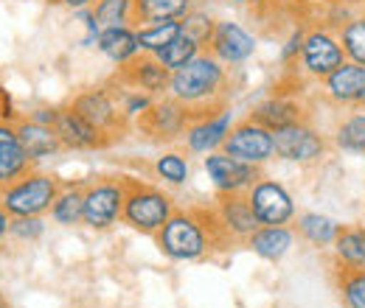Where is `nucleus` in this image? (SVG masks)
Segmentation results:
<instances>
[{"label":"nucleus","instance_id":"f257e3e1","mask_svg":"<svg viewBox=\"0 0 365 308\" xmlns=\"http://www.w3.org/2000/svg\"><path fill=\"white\" fill-rule=\"evenodd\" d=\"M158 250L172 261H202L217 247H225L228 238L220 230L214 208H182L155 235Z\"/></svg>","mask_w":365,"mask_h":308},{"label":"nucleus","instance_id":"f03ea898","mask_svg":"<svg viewBox=\"0 0 365 308\" xmlns=\"http://www.w3.org/2000/svg\"><path fill=\"white\" fill-rule=\"evenodd\" d=\"M169 95L182 101L194 115L211 112L228 104V65L202 51L185 68L172 73Z\"/></svg>","mask_w":365,"mask_h":308},{"label":"nucleus","instance_id":"7ed1b4c3","mask_svg":"<svg viewBox=\"0 0 365 308\" xmlns=\"http://www.w3.org/2000/svg\"><path fill=\"white\" fill-rule=\"evenodd\" d=\"M62 191V179L48 171H29L17 182L0 188V205L3 211L17 219V216H46L51 213L53 199Z\"/></svg>","mask_w":365,"mask_h":308},{"label":"nucleus","instance_id":"20e7f679","mask_svg":"<svg viewBox=\"0 0 365 308\" xmlns=\"http://www.w3.org/2000/svg\"><path fill=\"white\" fill-rule=\"evenodd\" d=\"M175 211H178L175 199L163 188H155V185L138 182V179H127V199H124L121 221L130 224L135 233L158 235L160 227L169 221Z\"/></svg>","mask_w":365,"mask_h":308},{"label":"nucleus","instance_id":"39448f33","mask_svg":"<svg viewBox=\"0 0 365 308\" xmlns=\"http://www.w3.org/2000/svg\"><path fill=\"white\" fill-rule=\"evenodd\" d=\"M127 179L124 176H98L85 185V224L91 230H110L124 216Z\"/></svg>","mask_w":365,"mask_h":308},{"label":"nucleus","instance_id":"423d86ee","mask_svg":"<svg viewBox=\"0 0 365 308\" xmlns=\"http://www.w3.org/2000/svg\"><path fill=\"white\" fill-rule=\"evenodd\" d=\"M85 121H91L96 129H101L104 134H110L113 140H121V134L127 132V115L121 110L118 92L110 87H88L79 95H73L68 101Z\"/></svg>","mask_w":365,"mask_h":308},{"label":"nucleus","instance_id":"0eeeda50","mask_svg":"<svg viewBox=\"0 0 365 308\" xmlns=\"http://www.w3.org/2000/svg\"><path fill=\"white\" fill-rule=\"evenodd\" d=\"M191 121H194V112H191L182 101L172 98V95H160V98H155V104L138 118V129L146 134L149 140L169 143V140L182 137Z\"/></svg>","mask_w":365,"mask_h":308},{"label":"nucleus","instance_id":"6e6552de","mask_svg":"<svg viewBox=\"0 0 365 308\" xmlns=\"http://www.w3.org/2000/svg\"><path fill=\"white\" fill-rule=\"evenodd\" d=\"M222 152L230 154V157H236V160H242V163L264 166V163H270L275 157L273 132L247 115L245 121L230 127L228 137L222 143Z\"/></svg>","mask_w":365,"mask_h":308},{"label":"nucleus","instance_id":"1a4fd4ad","mask_svg":"<svg viewBox=\"0 0 365 308\" xmlns=\"http://www.w3.org/2000/svg\"><path fill=\"white\" fill-rule=\"evenodd\" d=\"M273 146H275V157L284 160V163H298V166H309V163H318L326 157V137L309 127L307 121L301 124H292V127H284V129H275L273 132Z\"/></svg>","mask_w":365,"mask_h":308},{"label":"nucleus","instance_id":"9d476101","mask_svg":"<svg viewBox=\"0 0 365 308\" xmlns=\"http://www.w3.org/2000/svg\"><path fill=\"white\" fill-rule=\"evenodd\" d=\"M202 169H205V174H208L217 193H247L264 176L262 174V166L242 163V160L225 154L222 149L205 154L202 157Z\"/></svg>","mask_w":365,"mask_h":308},{"label":"nucleus","instance_id":"9b49d317","mask_svg":"<svg viewBox=\"0 0 365 308\" xmlns=\"http://www.w3.org/2000/svg\"><path fill=\"white\" fill-rule=\"evenodd\" d=\"M230 127H233V112L230 107H217L211 112H202V115H194V121L188 124V129L182 134L185 140V149L191 154H211V152H220L225 137H228Z\"/></svg>","mask_w":365,"mask_h":308},{"label":"nucleus","instance_id":"f8f14e48","mask_svg":"<svg viewBox=\"0 0 365 308\" xmlns=\"http://www.w3.org/2000/svg\"><path fill=\"white\" fill-rule=\"evenodd\" d=\"M247 199H250L253 213H256V219L262 221V224H289L298 216L292 193L281 182L267 179V176H262L247 191Z\"/></svg>","mask_w":365,"mask_h":308},{"label":"nucleus","instance_id":"ddd939ff","mask_svg":"<svg viewBox=\"0 0 365 308\" xmlns=\"http://www.w3.org/2000/svg\"><path fill=\"white\" fill-rule=\"evenodd\" d=\"M115 82L121 87H133L140 92H149L155 98L169 95V85H172V70L163 68V62L152 53H138L135 59H130L127 65L118 68Z\"/></svg>","mask_w":365,"mask_h":308},{"label":"nucleus","instance_id":"4468645a","mask_svg":"<svg viewBox=\"0 0 365 308\" xmlns=\"http://www.w3.org/2000/svg\"><path fill=\"white\" fill-rule=\"evenodd\" d=\"M53 129L59 134L62 146L65 149H73V152H98V149H107V146L115 143L110 134H104L101 129H96L91 121H85L71 104H65V107L56 110Z\"/></svg>","mask_w":365,"mask_h":308},{"label":"nucleus","instance_id":"2eb2a0df","mask_svg":"<svg viewBox=\"0 0 365 308\" xmlns=\"http://www.w3.org/2000/svg\"><path fill=\"white\" fill-rule=\"evenodd\" d=\"M214 216L220 221V230L225 233L230 241H245L262 227V221L256 219L253 205L247 199V193H220L217 205H214Z\"/></svg>","mask_w":365,"mask_h":308},{"label":"nucleus","instance_id":"dca6fc26","mask_svg":"<svg viewBox=\"0 0 365 308\" xmlns=\"http://www.w3.org/2000/svg\"><path fill=\"white\" fill-rule=\"evenodd\" d=\"M301 62L304 70L315 79H326L329 73H334L343 62H346V51L340 45V37L329 34V31H309L304 37V48H301Z\"/></svg>","mask_w":365,"mask_h":308},{"label":"nucleus","instance_id":"f3484780","mask_svg":"<svg viewBox=\"0 0 365 308\" xmlns=\"http://www.w3.org/2000/svg\"><path fill=\"white\" fill-rule=\"evenodd\" d=\"M208 53L217 56L222 65H242L256 53V37L245 31L239 23L230 20H217L214 37L208 43Z\"/></svg>","mask_w":365,"mask_h":308},{"label":"nucleus","instance_id":"a211bd4d","mask_svg":"<svg viewBox=\"0 0 365 308\" xmlns=\"http://www.w3.org/2000/svg\"><path fill=\"white\" fill-rule=\"evenodd\" d=\"M14 129H17V137H20L23 149L29 152V157H31L34 163H40V160H46V157H53V154H59V152L65 149L53 127L40 124V121H34V118H29V115H20V118L14 121Z\"/></svg>","mask_w":365,"mask_h":308},{"label":"nucleus","instance_id":"6ab92c4d","mask_svg":"<svg viewBox=\"0 0 365 308\" xmlns=\"http://www.w3.org/2000/svg\"><path fill=\"white\" fill-rule=\"evenodd\" d=\"M250 118L259 121L262 127H267L270 132H275V129L307 121V107L298 98H289V95H270L259 107H253Z\"/></svg>","mask_w":365,"mask_h":308},{"label":"nucleus","instance_id":"aec40b11","mask_svg":"<svg viewBox=\"0 0 365 308\" xmlns=\"http://www.w3.org/2000/svg\"><path fill=\"white\" fill-rule=\"evenodd\" d=\"M323 90L337 104H360L365 98V65L343 62L334 73L323 79Z\"/></svg>","mask_w":365,"mask_h":308},{"label":"nucleus","instance_id":"412c9836","mask_svg":"<svg viewBox=\"0 0 365 308\" xmlns=\"http://www.w3.org/2000/svg\"><path fill=\"white\" fill-rule=\"evenodd\" d=\"M292 244H295V230L287 224H262L247 238V250L270 264H278L292 250Z\"/></svg>","mask_w":365,"mask_h":308},{"label":"nucleus","instance_id":"4be33fe9","mask_svg":"<svg viewBox=\"0 0 365 308\" xmlns=\"http://www.w3.org/2000/svg\"><path fill=\"white\" fill-rule=\"evenodd\" d=\"M96 48H98L110 62H115L118 68L127 65L130 59H135L138 53H140V43H138L135 26L101 28L98 37H96Z\"/></svg>","mask_w":365,"mask_h":308},{"label":"nucleus","instance_id":"5701e85b","mask_svg":"<svg viewBox=\"0 0 365 308\" xmlns=\"http://www.w3.org/2000/svg\"><path fill=\"white\" fill-rule=\"evenodd\" d=\"M51 219L62 227L85 224V185H62L51 205Z\"/></svg>","mask_w":365,"mask_h":308},{"label":"nucleus","instance_id":"b1692460","mask_svg":"<svg viewBox=\"0 0 365 308\" xmlns=\"http://www.w3.org/2000/svg\"><path fill=\"white\" fill-rule=\"evenodd\" d=\"M295 227H298V235L304 241H309L312 247H331L334 238L343 230V224H337V221L323 216V213H301Z\"/></svg>","mask_w":365,"mask_h":308},{"label":"nucleus","instance_id":"393cba45","mask_svg":"<svg viewBox=\"0 0 365 308\" xmlns=\"http://www.w3.org/2000/svg\"><path fill=\"white\" fill-rule=\"evenodd\" d=\"M331 247L340 266L365 269V227H343Z\"/></svg>","mask_w":365,"mask_h":308},{"label":"nucleus","instance_id":"a878e982","mask_svg":"<svg viewBox=\"0 0 365 308\" xmlns=\"http://www.w3.org/2000/svg\"><path fill=\"white\" fill-rule=\"evenodd\" d=\"M138 31V43H140V53H158L163 51L172 40H178L182 34V23L180 20H160V23H143L135 26Z\"/></svg>","mask_w":365,"mask_h":308},{"label":"nucleus","instance_id":"bb28decb","mask_svg":"<svg viewBox=\"0 0 365 308\" xmlns=\"http://www.w3.org/2000/svg\"><path fill=\"white\" fill-rule=\"evenodd\" d=\"M191 11V0H135V26L182 20Z\"/></svg>","mask_w":365,"mask_h":308},{"label":"nucleus","instance_id":"cd10ccee","mask_svg":"<svg viewBox=\"0 0 365 308\" xmlns=\"http://www.w3.org/2000/svg\"><path fill=\"white\" fill-rule=\"evenodd\" d=\"M91 14L98 28L135 26V0H93Z\"/></svg>","mask_w":365,"mask_h":308},{"label":"nucleus","instance_id":"c85d7f7f","mask_svg":"<svg viewBox=\"0 0 365 308\" xmlns=\"http://www.w3.org/2000/svg\"><path fill=\"white\" fill-rule=\"evenodd\" d=\"M334 283H337V292H340L346 306L365 308V269H351V266L337 264Z\"/></svg>","mask_w":365,"mask_h":308},{"label":"nucleus","instance_id":"c756f323","mask_svg":"<svg viewBox=\"0 0 365 308\" xmlns=\"http://www.w3.org/2000/svg\"><path fill=\"white\" fill-rule=\"evenodd\" d=\"M200 53H202V48H200V45L194 43V40H191V37H188V34L182 31L178 40H172V43L166 45L163 51H158L155 56H158V59L163 62V68H169V70L175 73V70L185 68V65H188L191 59H197Z\"/></svg>","mask_w":365,"mask_h":308},{"label":"nucleus","instance_id":"7c9ffc66","mask_svg":"<svg viewBox=\"0 0 365 308\" xmlns=\"http://www.w3.org/2000/svg\"><path fill=\"white\" fill-rule=\"evenodd\" d=\"M334 143H337V149H343V152L363 154L365 152V110L354 112V115H349V118L337 127Z\"/></svg>","mask_w":365,"mask_h":308},{"label":"nucleus","instance_id":"2f4dec72","mask_svg":"<svg viewBox=\"0 0 365 308\" xmlns=\"http://www.w3.org/2000/svg\"><path fill=\"white\" fill-rule=\"evenodd\" d=\"M34 166L37 163L29 157V152L23 149V143L14 146V149H9L6 154H0V188L17 182L20 176H26L29 171H34Z\"/></svg>","mask_w":365,"mask_h":308},{"label":"nucleus","instance_id":"473e14b6","mask_svg":"<svg viewBox=\"0 0 365 308\" xmlns=\"http://www.w3.org/2000/svg\"><path fill=\"white\" fill-rule=\"evenodd\" d=\"M155 174L158 179L169 182V185H185L188 176H191V166H188V157L180 152H163L158 160H155Z\"/></svg>","mask_w":365,"mask_h":308},{"label":"nucleus","instance_id":"72a5a7b5","mask_svg":"<svg viewBox=\"0 0 365 308\" xmlns=\"http://www.w3.org/2000/svg\"><path fill=\"white\" fill-rule=\"evenodd\" d=\"M340 45L349 62L365 65V17H354L340 28Z\"/></svg>","mask_w":365,"mask_h":308},{"label":"nucleus","instance_id":"f704fd0d","mask_svg":"<svg viewBox=\"0 0 365 308\" xmlns=\"http://www.w3.org/2000/svg\"><path fill=\"white\" fill-rule=\"evenodd\" d=\"M180 23H182V31L200 45L202 51H208V43H211L214 28H217V20H214L211 14H205V11H194V9H191Z\"/></svg>","mask_w":365,"mask_h":308},{"label":"nucleus","instance_id":"c9c22d12","mask_svg":"<svg viewBox=\"0 0 365 308\" xmlns=\"http://www.w3.org/2000/svg\"><path fill=\"white\" fill-rule=\"evenodd\" d=\"M118 92V101H121V110H124V115H127V121H133V118H140L152 104H155V95H149V92H140V90H133V87H124V90H115Z\"/></svg>","mask_w":365,"mask_h":308},{"label":"nucleus","instance_id":"e433bc0d","mask_svg":"<svg viewBox=\"0 0 365 308\" xmlns=\"http://www.w3.org/2000/svg\"><path fill=\"white\" fill-rule=\"evenodd\" d=\"M46 233V224L43 216H17V219L9 221V235L17 238V241H37L40 235Z\"/></svg>","mask_w":365,"mask_h":308},{"label":"nucleus","instance_id":"4c0bfd02","mask_svg":"<svg viewBox=\"0 0 365 308\" xmlns=\"http://www.w3.org/2000/svg\"><path fill=\"white\" fill-rule=\"evenodd\" d=\"M14 146H20V137L14 129V121H6V124H0V154H6Z\"/></svg>","mask_w":365,"mask_h":308},{"label":"nucleus","instance_id":"58836bf2","mask_svg":"<svg viewBox=\"0 0 365 308\" xmlns=\"http://www.w3.org/2000/svg\"><path fill=\"white\" fill-rule=\"evenodd\" d=\"M304 31H295L289 40H287V45H284V51H281V59L284 62H292V59H298L301 56V48H304Z\"/></svg>","mask_w":365,"mask_h":308},{"label":"nucleus","instance_id":"ea45409f","mask_svg":"<svg viewBox=\"0 0 365 308\" xmlns=\"http://www.w3.org/2000/svg\"><path fill=\"white\" fill-rule=\"evenodd\" d=\"M20 115L14 112V101H11V95H9V90L3 87L0 90V124H6V121H17Z\"/></svg>","mask_w":365,"mask_h":308},{"label":"nucleus","instance_id":"a19ab883","mask_svg":"<svg viewBox=\"0 0 365 308\" xmlns=\"http://www.w3.org/2000/svg\"><path fill=\"white\" fill-rule=\"evenodd\" d=\"M9 221H11V216L3 211V205H0V244L6 241V235H9Z\"/></svg>","mask_w":365,"mask_h":308},{"label":"nucleus","instance_id":"79ce46f5","mask_svg":"<svg viewBox=\"0 0 365 308\" xmlns=\"http://www.w3.org/2000/svg\"><path fill=\"white\" fill-rule=\"evenodd\" d=\"M53 3H65L68 9H76V11H82V9H91L93 0H53Z\"/></svg>","mask_w":365,"mask_h":308},{"label":"nucleus","instance_id":"37998d69","mask_svg":"<svg viewBox=\"0 0 365 308\" xmlns=\"http://www.w3.org/2000/svg\"><path fill=\"white\" fill-rule=\"evenodd\" d=\"M0 308H9V303H6V297L0 294Z\"/></svg>","mask_w":365,"mask_h":308},{"label":"nucleus","instance_id":"c03bdc74","mask_svg":"<svg viewBox=\"0 0 365 308\" xmlns=\"http://www.w3.org/2000/svg\"><path fill=\"white\" fill-rule=\"evenodd\" d=\"M233 3H247V0H233Z\"/></svg>","mask_w":365,"mask_h":308},{"label":"nucleus","instance_id":"a18cd8bd","mask_svg":"<svg viewBox=\"0 0 365 308\" xmlns=\"http://www.w3.org/2000/svg\"><path fill=\"white\" fill-rule=\"evenodd\" d=\"M360 107H363V110H365V98H363V101H360Z\"/></svg>","mask_w":365,"mask_h":308},{"label":"nucleus","instance_id":"49530a36","mask_svg":"<svg viewBox=\"0 0 365 308\" xmlns=\"http://www.w3.org/2000/svg\"><path fill=\"white\" fill-rule=\"evenodd\" d=\"M0 90H3V79H0Z\"/></svg>","mask_w":365,"mask_h":308},{"label":"nucleus","instance_id":"de8ad7c7","mask_svg":"<svg viewBox=\"0 0 365 308\" xmlns=\"http://www.w3.org/2000/svg\"><path fill=\"white\" fill-rule=\"evenodd\" d=\"M340 308H349V306H340Z\"/></svg>","mask_w":365,"mask_h":308}]
</instances>
